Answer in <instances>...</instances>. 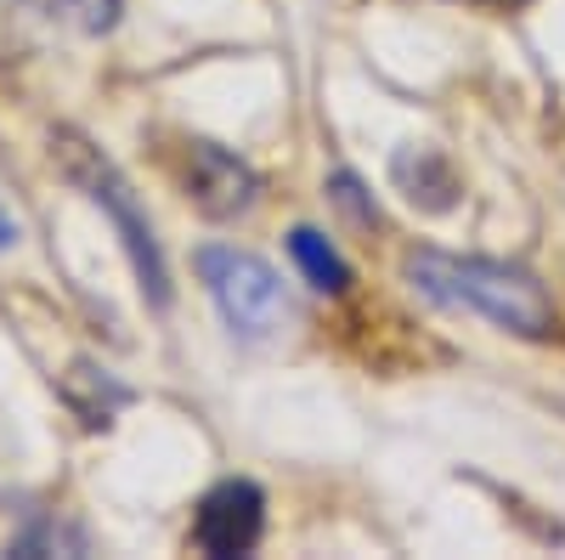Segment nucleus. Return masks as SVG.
<instances>
[{
	"instance_id": "1",
	"label": "nucleus",
	"mask_w": 565,
	"mask_h": 560,
	"mask_svg": "<svg viewBox=\"0 0 565 560\" xmlns=\"http://www.w3.org/2000/svg\"><path fill=\"white\" fill-rule=\"evenodd\" d=\"M407 284L447 311H476L498 323L503 335L543 340L554 335V300L532 272L487 261V255H441V250H413L407 255Z\"/></svg>"
},
{
	"instance_id": "2",
	"label": "nucleus",
	"mask_w": 565,
	"mask_h": 560,
	"mask_svg": "<svg viewBox=\"0 0 565 560\" xmlns=\"http://www.w3.org/2000/svg\"><path fill=\"white\" fill-rule=\"evenodd\" d=\"M57 159H63V176H68L74 187H85V199L114 215L119 239H125V250H130V261H136L141 289H148L153 306H164V300H170V272H164V255H159V244H153V226H148V215L136 210V193L125 187V176H119L97 148H90V142H79L74 130L57 136Z\"/></svg>"
},
{
	"instance_id": "3",
	"label": "nucleus",
	"mask_w": 565,
	"mask_h": 560,
	"mask_svg": "<svg viewBox=\"0 0 565 560\" xmlns=\"http://www.w3.org/2000/svg\"><path fill=\"white\" fill-rule=\"evenodd\" d=\"M199 277L210 284L226 329L238 340H271L282 323H289L282 277L260 255H249V250H204L199 255Z\"/></svg>"
},
{
	"instance_id": "4",
	"label": "nucleus",
	"mask_w": 565,
	"mask_h": 560,
	"mask_svg": "<svg viewBox=\"0 0 565 560\" xmlns=\"http://www.w3.org/2000/svg\"><path fill=\"white\" fill-rule=\"evenodd\" d=\"M260 527H266V498L255 482H221L204 493L199 504V521H193V543L215 560H232V554H249L260 543Z\"/></svg>"
},
{
	"instance_id": "5",
	"label": "nucleus",
	"mask_w": 565,
	"mask_h": 560,
	"mask_svg": "<svg viewBox=\"0 0 565 560\" xmlns=\"http://www.w3.org/2000/svg\"><path fill=\"white\" fill-rule=\"evenodd\" d=\"M186 193H193V204L204 215L226 221V215H244L260 199V176L215 142H193L186 148Z\"/></svg>"
},
{
	"instance_id": "6",
	"label": "nucleus",
	"mask_w": 565,
	"mask_h": 560,
	"mask_svg": "<svg viewBox=\"0 0 565 560\" xmlns=\"http://www.w3.org/2000/svg\"><path fill=\"white\" fill-rule=\"evenodd\" d=\"M391 170H396V187L424 210H447L452 193H458V176H452V165L436 148H402Z\"/></svg>"
},
{
	"instance_id": "7",
	"label": "nucleus",
	"mask_w": 565,
	"mask_h": 560,
	"mask_svg": "<svg viewBox=\"0 0 565 560\" xmlns=\"http://www.w3.org/2000/svg\"><path fill=\"white\" fill-rule=\"evenodd\" d=\"M289 250H295V261H300V272H306L311 289H322V295H345V289H351V266L334 255V244H328L322 232L295 226V232H289Z\"/></svg>"
},
{
	"instance_id": "8",
	"label": "nucleus",
	"mask_w": 565,
	"mask_h": 560,
	"mask_svg": "<svg viewBox=\"0 0 565 560\" xmlns=\"http://www.w3.org/2000/svg\"><path fill=\"white\" fill-rule=\"evenodd\" d=\"M29 7L74 34H108L119 23V0H29Z\"/></svg>"
},
{
	"instance_id": "9",
	"label": "nucleus",
	"mask_w": 565,
	"mask_h": 560,
	"mask_svg": "<svg viewBox=\"0 0 565 560\" xmlns=\"http://www.w3.org/2000/svg\"><path fill=\"white\" fill-rule=\"evenodd\" d=\"M7 244H18V226H12V215H0V250Z\"/></svg>"
},
{
	"instance_id": "10",
	"label": "nucleus",
	"mask_w": 565,
	"mask_h": 560,
	"mask_svg": "<svg viewBox=\"0 0 565 560\" xmlns=\"http://www.w3.org/2000/svg\"><path fill=\"white\" fill-rule=\"evenodd\" d=\"M487 7H526V0H487Z\"/></svg>"
}]
</instances>
